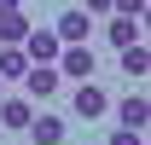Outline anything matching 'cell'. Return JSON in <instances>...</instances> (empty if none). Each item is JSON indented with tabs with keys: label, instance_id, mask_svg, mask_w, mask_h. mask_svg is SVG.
<instances>
[{
	"label": "cell",
	"instance_id": "6da1fadb",
	"mask_svg": "<svg viewBox=\"0 0 151 145\" xmlns=\"http://www.w3.org/2000/svg\"><path fill=\"white\" fill-rule=\"evenodd\" d=\"M70 110L81 116V122H99V116H111V93L99 87V81H76V93H70Z\"/></svg>",
	"mask_w": 151,
	"mask_h": 145
},
{
	"label": "cell",
	"instance_id": "7a4b0ae2",
	"mask_svg": "<svg viewBox=\"0 0 151 145\" xmlns=\"http://www.w3.org/2000/svg\"><path fill=\"white\" fill-rule=\"evenodd\" d=\"M58 87H64V75H58L52 64H29V70H23V99H29V105L58 99Z\"/></svg>",
	"mask_w": 151,
	"mask_h": 145
},
{
	"label": "cell",
	"instance_id": "3957f363",
	"mask_svg": "<svg viewBox=\"0 0 151 145\" xmlns=\"http://www.w3.org/2000/svg\"><path fill=\"white\" fill-rule=\"evenodd\" d=\"M52 35L64 41V47H87V35H93V18H87L81 6H70V12H64V18L52 23Z\"/></svg>",
	"mask_w": 151,
	"mask_h": 145
},
{
	"label": "cell",
	"instance_id": "277c9868",
	"mask_svg": "<svg viewBox=\"0 0 151 145\" xmlns=\"http://www.w3.org/2000/svg\"><path fill=\"white\" fill-rule=\"evenodd\" d=\"M116 128H134V134H145V122H151V105H145V93H122L116 99Z\"/></svg>",
	"mask_w": 151,
	"mask_h": 145
},
{
	"label": "cell",
	"instance_id": "5b68a950",
	"mask_svg": "<svg viewBox=\"0 0 151 145\" xmlns=\"http://www.w3.org/2000/svg\"><path fill=\"white\" fill-rule=\"evenodd\" d=\"M58 52H64V41H58L52 29H29V35H23V58H29V64H58Z\"/></svg>",
	"mask_w": 151,
	"mask_h": 145
},
{
	"label": "cell",
	"instance_id": "8992f818",
	"mask_svg": "<svg viewBox=\"0 0 151 145\" xmlns=\"http://www.w3.org/2000/svg\"><path fill=\"white\" fill-rule=\"evenodd\" d=\"M23 134H29V145H64L70 139V122H64V116H29Z\"/></svg>",
	"mask_w": 151,
	"mask_h": 145
},
{
	"label": "cell",
	"instance_id": "52a82bcc",
	"mask_svg": "<svg viewBox=\"0 0 151 145\" xmlns=\"http://www.w3.org/2000/svg\"><path fill=\"white\" fill-rule=\"evenodd\" d=\"M52 70L58 75H76V81H93V47H64Z\"/></svg>",
	"mask_w": 151,
	"mask_h": 145
},
{
	"label": "cell",
	"instance_id": "ba28073f",
	"mask_svg": "<svg viewBox=\"0 0 151 145\" xmlns=\"http://www.w3.org/2000/svg\"><path fill=\"white\" fill-rule=\"evenodd\" d=\"M29 116H35V105H29L23 93H6V99H0V128L23 134V128H29Z\"/></svg>",
	"mask_w": 151,
	"mask_h": 145
},
{
	"label": "cell",
	"instance_id": "9c48e42d",
	"mask_svg": "<svg viewBox=\"0 0 151 145\" xmlns=\"http://www.w3.org/2000/svg\"><path fill=\"white\" fill-rule=\"evenodd\" d=\"M105 41L122 52V47H134V41H145V23H139V18H116V12H111V23H105Z\"/></svg>",
	"mask_w": 151,
	"mask_h": 145
},
{
	"label": "cell",
	"instance_id": "30bf717a",
	"mask_svg": "<svg viewBox=\"0 0 151 145\" xmlns=\"http://www.w3.org/2000/svg\"><path fill=\"white\" fill-rule=\"evenodd\" d=\"M122 75H128V81L151 75V52H145V41H134V47H122Z\"/></svg>",
	"mask_w": 151,
	"mask_h": 145
},
{
	"label": "cell",
	"instance_id": "8fae6325",
	"mask_svg": "<svg viewBox=\"0 0 151 145\" xmlns=\"http://www.w3.org/2000/svg\"><path fill=\"white\" fill-rule=\"evenodd\" d=\"M23 70H29L23 47H0V81H23Z\"/></svg>",
	"mask_w": 151,
	"mask_h": 145
},
{
	"label": "cell",
	"instance_id": "7c38bea8",
	"mask_svg": "<svg viewBox=\"0 0 151 145\" xmlns=\"http://www.w3.org/2000/svg\"><path fill=\"white\" fill-rule=\"evenodd\" d=\"M29 29H35V23L23 18V12H18V18H0V47H23V35H29Z\"/></svg>",
	"mask_w": 151,
	"mask_h": 145
},
{
	"label": "cell",
	"instance_id": "4fadbf2b",
	"mask_svg": "<svg viewBox=\"0 0 151 145\" xmlns=\"http://www.w3.org/2000/svg\"><path fill=\"white\" fill-rule=\"evenodd\" d=\"M111 12H116V18H139V23H145V0H111Z\"/></svg>",
	"mask_w": 151,
	"mask_h": 145
},
{
	"label": "cell",
	"instance_id": "5bb4252c",
	"mask_svg": "<svg viewBox=\"0 0 151 145\" xmlns=\"http://www.w3.org/2000/svg\"><path fill=\"white\" fill-rule=\"evenodd\" d=\"M111 145H145V134H134V128H116V134H111Z\"/></svg>",
	"mask_w": 151,
	"mask_h": 145
},
{
	"label": "cell",
	"instance_id": "9a60e30c",
	"mask_svg": "<svg viewBox=\"0 0 151 145\" xmlns=\"http://www.w3.org/2000/svg\"><path fill=\"white\" fill-rule=\"evenodd\" d=\"M81 12H87V18H105V12H111V0H87Z\"/></svg>",
	"mask_w": 151,
	"mask_h": 145
},
{
	"label": "cell",
	"instance_id": "2e32d148",
	"mask_svg": "<svg viewBox=\"0 0 151 145\" xmlns=\"http://www.w3.org/2000/svg\"><path fill=\"white\" fill-rule=\"evenodd\" d=\"M18 12H23L18 0H0V18H18Z\"/></svg>",
	"mask_w": 151,
	"mask_h": 145
},
{
	"label": "cell",
	"instance_id": "e0dca14e",
	"mask_svg": "<svg viewBox=\"0 0 151 145\" xmlns=\"http://www.w3.org/2000/svg\"><path fill=\"white\" fill-rule=\"evenodd\" d=\"M0 99H6V81H0Z\"/></svg>",
	"mask_w": 151,
	"mask_h": 145
}]
</instances>
